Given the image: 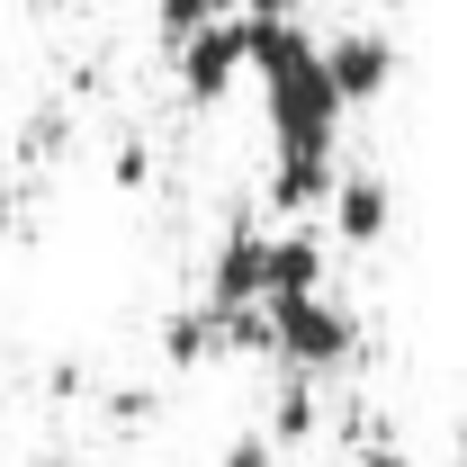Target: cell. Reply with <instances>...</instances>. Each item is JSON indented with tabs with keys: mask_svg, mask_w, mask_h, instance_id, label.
<instances>
[{
	"mask_svg": "<svg viewBox=\"0 0 467 467\" xmlns=\"http://www.w3.org/2000/svg\"><path fill=\"white\" fill-rule=\"evenodd\" d=\"M9 225H18V198H9V189H0V243H9Z\"/></svg>",
	"mask_w": 467,
	"mask_h": 467,
	"instance_id": "cell-12",
	"label": "cell"
},
{
	"mask_svg": "<svg viewBox=\"0 0 467 467\" xmlns=\"http://www.w3.org/2000/svg\"><path fill=\"white\" fill-rule=\"evenodd\" d=\"M324 288V243L315 234H270V306Z\"/></svg>",
	"mask_w": 467,
	"mask_h": 467,
	"instance_id": "cell-6",
	"label": "cell"
},
{
	"mask_svg": "<svg viewBox=\"0 0 467 467\" xmlns=\"http://www.w3.org/2000/svg\"><path fill=\"white\" fill-rule=\"evenodd\" d=\"M359 467H413V459L396 450V441H359Z\"/></svg>",
	"mask_w": 467,
	"mask_h": 467,
	"instance_id": "cell-11",
	"label": "cell"
},
{
	"mask_svg": "<svg viewBox=\"0 0 467 467\" xmlns=\"http://www.w3.org/2000/svg\"><path fill=\"white\" fill-rule=\"evenodd\" d=\"M315 422H324V405H315V378H288V387L270 396V422H261V431H270L279 450H296V441H315Z\"/></svg>",
	"mask_w": 467,
	"mask_h": 467,
	"instance_id": "cell-8",
	"label": "cell"
},
{
	"mask_svg": "<svg viewBox=\"0 0 467 467\" xmlns=\"http://www.w3.org/2000/svg\"><path fill=\"white\" fill-rule=\"evenodd\" d=\"M252 81H261V117H270V207L279 216L333 207L350 109L324 72V36H306L296 18H252Z\"/></svg>",
	"mask_w": 467,
	"mask_h": 467,
	"instance_id": "cell-1",
	"label": "cell"
},
{
	"mask_svg": "<svg viewBox=\"0 0 467 467\" xmlns=\"http://www.w3.org/2000/svg\"><path fill=\"white\" fill-rule=\"evenodd\" d=\"M216 467H279V441H270V431H234Z\"/></svg>",
	"mask_w": 467,
	"mask_h": 467,
	"instance_id": "cell-9",
	"label": "cell"
},
{
	"mask_svg": "<svg viewBox=\"0 0 467 467\" xmlns=\"http://www.w3.org/2000/svg\"><path fill=\"white\" fill-rule=\"evenodd\" d=\"M396 36L387 27H342V36H324V72H333V90H342V109H378L387 90H396Z\"/></svg>",
	"mask_w": 467,
	"mask_h": 467,
	"instance_id": "cell-4",
	"label": "cell"
},
{
	"mask_svg": "<svg viewBox=\"0 0 467 467\" xmlns=\"http://www.w3.org/2000/svg\"><path fill=\"white\" fill-rule=\"evenodd\" d=\"M261 350H270L288 378H333V368L359 359V315H350L333 288L279 296V306H261Z\"/></svg>",
	"mask_w": 467,
	"mask_h": 467,
	"instance_id": "cell-2",
	"label": "cell"
},
{
	"mask_svg": "<svg viewBox=\"0 0 467 467\" xmlns=\"http://www.w3.org/2000/svg\"><path fill=\"white\" fill-rule=\"evenodd\" d=\"M243 72H252V18H207L198 36L171 46V81H180L189 109H216Z\"/></svg>",
	"mask_w": 467,
	"mask_h": 467,
	"instance_id": "cell-3",
	"label": "cell"
},
{
	"mask_svg": "<svg viewBox=\"0 0 467 467\" xmlns=\"http://www.w3.org/2000/svg\"><path fill=\"white\" fill-rule=\"evenodd\" d=\"M225 342H234V324L216 315V306H189V315L162 324V359H171V368H198L207 350H225Z\"/></svg>",
	"mask_w": 467,
	"mask_h": 467,
	"instance_id": "cell-7",
	"label": "cell"
},
{
	"mask_svg": "<svg viewBox=\"0 0 467 467\" xmlns=\"http://www.w3.org/2000/svg\"><path fill=\"white\" fill-rule=\"evenodd\" d=\"M333 234H342L350 252H378L396 234V189L378 171H342V189H333Z\"/></svg>",
	"mask_w": 467,
	"mask_h": 467,
	"instance_id": "cell-5",
	"label": "cell"
},
{
	"mask_svg": "<svg viewBox=\"0 0 467 467\" xmlns=\"http://www.w3.org/2000/svg\"><path fill=\"white\" fill-rule=\"evenodd\" d=\"M225 18H288V0H216Z\"/></svg>",
	"mask_w": 467,
	"mask_h": 467,
	"instance_id": "cell-10",
	"label": "cell"
}]
</instances>
